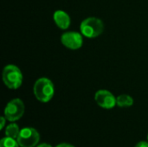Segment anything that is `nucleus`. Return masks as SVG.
Instances as JSON below:
<instances>
[{
  "mask_svg": "<svg viewBox=\"0 0 148 147\" xmlns=\"http://www.w3.org/2000/svg\"><path fill=\"white\" fill-rule=\"evenodd\" d=\"M56 147H75L73 146L72 145H69V144H67V143H62V144H60L58 145Z\"/></svg>",
  "mask_w": 148,
  "mask_h": 147,
  "instance_id": "14",
  "label": "nucleus"
},
{
  "mask_svg": "<svg viewBox=\"0 0 148 147\" xmlns=\"http://www.w3.org/2000/svg\"><path fill=\"white\" fill-rule=\"evenodd\" d=\"M3 81L10 89H17L23 83V74L18 67L13 64H9L3 68Z\"/></svg>",
  "mask_w": 148,
  "mask_h": 147,
  "instance_id": "2",
  "label": "nucleus"
},
{
  "mask_svg": "<svg viewBox=\"0 0 148 147\" xmlns=\"http://www.w3.org/2000/svg\"><path fill=\"white\" fill-rule=\"evenodd\" d=\"M19 144L17 143V140L12 138L5 137L1 139L0 147H19Z\"/></svg>",
  "mask_w": 148,
  "mask_h": 147,
  "instance_id": "11",
  "label": "nucleus"
},
{
  "mask_svg": "<svg viewBox=\"0 0 148 147\" xmlns=\"http://www.w3.org/2000/svg\"><path fill=\"white\" fill-rule=\"evenodd\" d=\"M16 140L21 147H35L39 143L40 135L35 128L24 127L20 130Z\"/></svg>",
  "mask_w": 148,
  "mask_h": 147,
  "instance_id": "4",
  "label": "nucleus"
},
{
  "mask_svg": "<svg viewBox=\"0 0 148 147\" xmlns=\"http://www.w3.org/2000/svg\"><path fill=\"white\" fill-rule=\"evenodd\" d=\"M37 147H52L49 144H46V143H42V144H40Z\"/></svg>",
  "mask_w": 148,
  "mask_h": 147,
  "instance_id": "15",
  "label": "nucleus"
},
{
  "mask_svg": "<svg viewBox=\"0 0 148 147\" xmlns=\"http://www.w3.org/2000/svg\"><path fill=\"white\" fill-rule=\"evenodd\" d=\"M95 101L101 107L105 109H111L116 106V98L114 95L105 89L98 90L95 94Z\"/></svg>",
  "mask_w": 148,
  "mask_h": 147,
  "instance_id": "7",
  "label": "nucleus"
},
{
  "mask_svg": "<svg viewBox=\"0 0 148 147\" xmlns=\"http://www.w3.org/2000/svg\"><path fill=\"white\" fill-rule=\"evenodd\" d=\"M147 140H148V136H147Z\"/></svg>",
  "mask_w": 148,
  "mask_h": 147,
  "instance_id": "16",
  "label": "nucleus"
},
{
  "mask_svg": "<svg viewBox=\"0 0 148 147\" xmlns=\"http://www.w3.org/2000/svg\"><path fill=\"white\" fill-rule=\"evenodd\" d=\"M135 147H148V142H147V141H140L135 146Z\"/></svg>",
  "mask_w": 148,
  "mask_h": 147,
  "instance_id": "12",
  "label": "nucleus"
},
{
  "mask_svg": "<svg viewBox=\"0 0 148 147\" xmlns=\"http://www.w3.org/2000/svg\"><path fill=\"white\" fill-rule=\"evenodd\" d=\"M19 133H20L19 127L16 123H11L9 126H7V127L5 128V135L6 137L9 138L16 139L19 135Z\"/></svg>",
  "mask_w": 148,
  "mask_h": 147,
  "instance_id": "10",
  "label": "nucleus"
},
{
  "mask_svg": "<svg viewBox=\"0 0 148 147\" xmlns=\"http://www.w3.org/2000/svg\"><path fill=\"white\" fill-rule=\"evenodd\" d=\"M134 99L128 94H121L116 97V105L120 107H128L133 106Z\"/></svg>",
  "mask_w": 148,
  "mask_h": 147,
  "instance_id": "9",
  "label": "nucleus"
},
{
  "mask_svg": "<svg viewBox=\"0 0 148 147\" xmlns=\"http://www.w3.org/2000/svg\"><path fill=\"white\" fill-rule=\"evenodd\" d=\"M80 30L82 35L85 37L95 38L103 32L104 24L103 22L98 17H88L81 23Z\"/></svg>",
  "mask_w": 148,
  "mask_h": 147,
  "instance_id": "3",
  "label": "nucleus"
},
{
  "mask_svg": "<svg viewBox=\"0 0 148 147\" xmlns=\"http://www.w3.org/2000/svg\"><path fill=\"white\" fill-rule=\"evenodd\" d=\"M61 42L63 46H65L69 49L72 50L79 49L80 48H82L83 44L82 35V33L80 34L75 31L65 32L61 36Z\"/></svg>",
  "mask_w": 148,
  "mask_h": 147,
  "instance_id": "6",
  "label": "nucleus"
},
{
  "mask_svg": "<svg viewBox=\"0 0 148 147\" xmlns=\"http://www.w3.org/2000/svg\"><path fill=\"white\" fill-rule=\"evenodd\" d=\"M53 19L55 23L61 29H67L71 23V19L69 15L61 10H56L53 14Z\"/></svg>",
  "mask_w": 148,
  "mask_h": 147,
  "instance_id": "8",
  "label": "nucleus"
},
{
  "mask_svg": "<svg viewBox=\"0 0 148 147\" xmlns=\"http://www.w3.org/2000/svg\"><path fill=\"white\" fill-rule=\"evenodd\" d=\"M1 120V129H3L5 126V121H6V118L5 117H1L0 119Z\"/></svg>",
  "mask_w": 148,
  "mask_h": 147,
  "instance_id": "13",
  "label": "nucleus"
},
{
  "mask_svg": "<svg viewBox=\"0 0 148 147\" xmlns=\"http://www.w3.org/2000/svg\"><path fill=\"white\" fill-rule=\"evenodd\" d=\"M24 113V104L22 100L16 98L11 100L4 108V117L7 120L14 122L18 120Z\"/></svg>",
  "mask_w": 148,
  "mask_h": 147,
  "instance_id": "5",
  "label": "nucleus"
},
{
  "mask_svg": "<svg viewBox=\"0 0 148 147\" xmlns=\"http://www.w3.org/2000/svg\"><path fill=\"white\" fill-rule=\"evenodd\" d=\"M33 92L36 98L43 103L49 102L54 96L55 88L53 82L46 78L42 77L36 80L33 87Z\"/></svg>",
  "mask_w": 148,
  "mask_h": 147,
  "instance_id": "1",
  "label": "nucleus"
}]
</instances>
